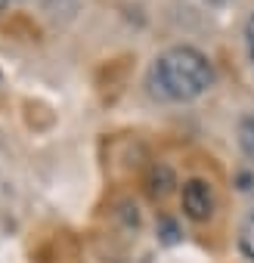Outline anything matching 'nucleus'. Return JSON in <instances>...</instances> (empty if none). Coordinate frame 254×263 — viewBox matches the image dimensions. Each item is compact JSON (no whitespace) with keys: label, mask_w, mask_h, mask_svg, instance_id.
<instances>
[{"label":"nucleus","mask_w":254,"mask_h":263,"mask_svg":"<svg viewBox=\"0 0 254 263\" xmlns=\"http://www.w3.org/2000/svg\"><path fill=\"white\" fill-rule=\"evenodd\" d=\"M208 4H217V7H223V4H229V0H208Z\"/></svg>","instance_id":"obj_9"},{"label":"nucleus","mask_w":254,"mask_h":263,"mask_svg":"<svg viewBox=\"0 0 254 263\" xmlns=\"http://www.w3.org/2000/svg\"><path fill=\"white\" fill-rule=\"evenodd\" d=\"M7 4H10V0H0V13H4V10H7Z\"/></svg>","instance_id":"obj_10"},{"label":"nucleus","mask_w":254,"mask_h":263,"mask_svg":"<svg viewBox=\"0 0 254 263\" xmlns=\"http://www.w3.org/2000/svg\"><path fill=\"white\" fill-rule=\"evenodd\" d=\"M214 84V65L195 47H171L149 68V87L171 102H192Z\"/></svg>","instance_id":"obj_1"},{"label":"nucleus","mask_w":254,"mask_h":263,"mask_svg":"<svg viewBox=\"0 0 254 263\" xmlns=\"http://www.w3.org/2000/svg\"><path fill=\"white\" fill-rule=\"evenodd\" d=\"M239 251L254 263V211L245 217V223H242V229H239Z\"/></svg>","instance_id":"obj_5"},{"label":"nucleus","mask_w":254,"mask_h":263,"mask_svg":"<svg viewBox=\"0 0 254 263\" xmlns=\"http://www.w3.org/2000/svg\"><path fill=\"white\" fill-rule=\"evenodd\" d=\"M183 211L189 220L202 223L214 214V192L205 180H189L183 183Z\"/></svg>","instance_id":"obj_2"},{"label":"nucleus","mask_w":254,"mask_h":263,"mask_svg":"<svg viewBox=\"0 0 254 263\" xmlns=\"http://www.w3.org/2000/svg\"><path fill=\"white\" fill-rule=\"evenodd\" d=\"M161 229H165V235H161V238H165L168 245H171V241H177V226H174L171 220H161Z\"/></svg>","instance_id":"obj_7"},{"label":"nucleus","mask_w":254,"mask_h":263,"mask_svg":"<svg viewBox=\"0 0 254 263\" xmlns=\"http://www.w3.org/2000/svg\"><path fill=\"white\" fill-rule=\"evenodd\" d=\"M245 44H248V56H251V62H254V13H251L248 22H245Z\"/></svg>","instance_id":"obj_6"},{"label":"nucleus","mask_w":254,"mask_h":263,"mask_svg":"<svg viewBox=\"0 0 254 263\" xmlns=\"http://www.w3.org/2000/svg\"><path fill=\"white\" fill-rule=\"evenodd\" d=\"M239 189H251V174H239Z\"/></svg>","instance_id":"obj_8"},{"label":"nucleus","mask_w":254,"mask_h":263,"mask_svg":"<svg viewBox=\"0 0 254 263\" xmlns=\"http://www.w3.org/2000/svg\"><path fill=\"white\" fill-rule=\"evenodd\" d=\"M174 186H177V183H174V171L165 167V164H155V167L149 171V177H146V189H149L152 198H165Z\"/></svg>","instance_id":"obj_3"},{"label":"nucleus","mask_w":254,"mask_h":263,"mask_svg":"<svg viewBox=\"0 0 254 263\" xmlns=\"http://www.w3.org/2000/svg\"><path fill=\"white\" fill-rule=\"evenodd\" d=\"M239 146L254 161V111H248V115L239 118Z\"/></svg>","instance_id":"obj_4"}]
</instances>
